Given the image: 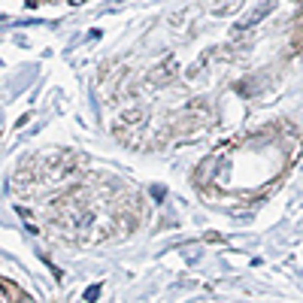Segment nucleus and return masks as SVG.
<instances>
[{
  "instance_id": "nucleus-1",
  "label": "nucleus",
  "mask_w": 303,
  "mask_h": 303,
  "mask_svg": "<svg viewBox=\"0 0 303 303\" xmlns=\"http://www.w3.org/2000/svg\"><path fill=\"white\" fill-rule=\"evenodd\" d=\"M212 161L218 164V176H215L218 188L252 194V191L264 188L267 182H273L282 173L288 155L282 146L258 143V136H255V140H246L240 146L222 152V155H215Z\"/></svg>"
},
{
  "instance_id": "nucleus-2",
  "label": "nucleus",
  "mask_w": 303,
  "mask_h": 303,
  "mask_svg": "<svg viewBox=\"0 0 303 303\" xmlns=\"http://www.w3.org/2000/svg\"><path fill=\"white\" fill-rule=\"evenodd\" d=\"M3 303H31V297H24L12 282H3Z\"/></svg>"
},
{
  "instance_id": "nucleus-3",
  "label": "nucleus",
  "mask_w": 303,
  "mask_h": 303,
  "mask_svg": "<svg viewBox=\"0 0 303 303\" xmlns=\"http://www.w3.org/2000/svg\"><path fill=\"white\" fill-rule=\"evenodd\" d=\"M97 294H100V285H91L85 291V300H97Z\"/></svg>"
},
{
  "instance_id": "nucleus-4",
  "label": "nucleus",
  "mask_w": 303,
  "mask_h": 303,
  "mask_svg": "<svg viewBox=\"0 0 303 303\" xmlns=\"http://www.w3.org/2000/svg\"><path fill=\"white\" fill-rule=\"evenodd\" d=\"M27 3H31V6H34V3H37V0H27Z\"/></svg>"
}]
</instances>
